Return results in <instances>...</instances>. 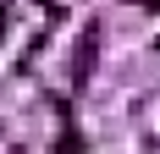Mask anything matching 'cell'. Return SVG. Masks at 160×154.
I'll use <instances>...</instances> for the list:
<instances>
[{
    "label": "cell",
    "instance_id": "1",
    "mask_svg": "<svg viewBox=\"0 0 160 154\" xmlns=\"http://www.w3.org/2000/svg\"><path fill=\"white\" fill-rule=\"evenodd\" d=\"M94 55H99V28H88V33H83L78 61H72V77H78V83H88V72H94Z\"/></svg>",
    "mask_w": 160,
    "mask_h": 154
}]
</instances>
